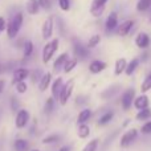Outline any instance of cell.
I'll use <instances>...</instances> for the list:
<instances>
[{"label": "cell", "mask_w": 151, "mask_h": 151, "mask_svg": "<svg viewBox=\"0 0 151 151\" xmlns=\"http://www.w3.org/2000/svg\"><path fill=\"white\" fill-rule=\"evenodd\" d=\"M23 21H24L23 12L15 13V16H13L9 23L7 24V29H5V31H7V36L9 37V39H15L19 35L21 27H23Z\"/></svg>", "instance_id": "obj_1"}, {"label": "cell", "mask_w": 151, "mask_h": 151, "mask_svg": "<svg viewBox=\"0 0 151 151\" xmlns=\"http://www.w3.org/2000/svg\"><path fill=\"white\" fill-rule=\"evenodd\" d=\"M58 49V39H53L52 41L47 42L42 48V63L45 65L49 64V61L52 60V57L55 56L56 50Z\"/></svg>", "instance_id": "obj_2"}, {"label": "cell", "mask_w": 151, "mask_h": 151, "mask_svg": "<svg viewBox=\"0 0 151 151\" xmlns=\"http://www.w3.org/2000/svg\"><path fill=\"white\" fill-rule=\"evenodd\" d=\"M73 89H74V80L73 78L69 80L66 83H64V88H63V90H61L60 97H58V101H60L61 105H66L68 99L70 98L72 93H73Z\"/></svg>", "instance_id": "obj_3"}, {"label": "cell", "mask_w": 151, "mask_h": 151, "mask_svg": "<svg viewBox=\"0 0 151 151\" xmlns=\"http://www.w3.org/2000/svg\"><path fill=\"white\" fill-rule=\"evenodd\" d=\"M29 119H31V115H29L28 110L20 109L17 113H16V117H15V126H16V129H24L27 125H28Z\"/></svg>", "instance_id": "obj_4"}, {"label": "cell", "mask_w": 151, "mask_h": 151, "mask_svg": "<svg viewBox=\"0 0 151 151\" xmlns=\"http://www.w3.org/2000/svg\"><path fill=\"white\" fill-rule=\"evenodd\" d=\"M134 97H135V89L129 88L125 93L122 94L121 98V104H122L123 110H129L131 107V104H134Z\"/></svg>", "instance_id": "obj_5"}, {"label": "cell", "mask_w": 151, "mask_h": 151, "mask_svg": "<svg viewBox=\"0 0 151 151\" xmlns=\"http://www.w3.org/2000/svg\"><path fill=\"white\" fill-rule=\"evenodd\" d=\"M53 31H55V20L53 17H48L47 20L44 21L41 28V33H42V39L44 40H49L53 35Z\"/></svg>", "instance_id": "obj_6"}, {"label": "cell", "mask_w": 151, "mask_h": 151, "mask_svg": "<svg viewBox=\"0 0 151 151\" xmlns=\"http://www.w3.org/2000/svg\"><path fill=\"white\" fill-rule=\"evenodd\" d=\"M137 135H138V131H137L135 129H130V130H127L122 135V138H121V147L130 146V145L137 139Z\"/></svg>", "instance_id": "obj_7"}, {"label": "cell", "mask_w": 151, "mask_h": 151, "mask_svg": "<svg viewBox=\"0 0 151 151\" xmlns=\"http://www.w3.org/2000/svg\"><path fill=\"white\" fill-rule=\"evenodd\" d=\"M107 0H93L90 7V13L94 17H99L105 11V5H106Z\"/></svg>", "instance_id": "obj_8"}, {"label": "cell", "mask_w": 151, "mask_h": 151, "mask_svg": "<svg viewBox=\"0 0 151 151\" xmlns=\"http://www.w3.org/2000/svg\"><path fill=\"white\" fill-rule=\"evenodd\" d=\"M29 70L27 68H17L15 72H13V76H12V85H16L19 82H23L25 81V78L29 77Z\"/></svg>", "instance_id": "obj_9"}, {"label": "cell", "mask_w": 151, "mask_h": 151, "mask_svg": "<svg viewBox=\"0 0 151 151\" xmlns=\"http://www.w3.org/2000/svg\"><path fill=\"white\" fill-rule=\"evenodd\" d=\"M73 50H74V55L76 58H86L89 56V49L88 47H85L83 44H81L80 41H74L73 45Z\"/></svg>", "instance_id": "obj_10"}, {"label": "cell", "mask_w": 151, "mask_h": 151, "mask_svg": "<svg viewBox=\"0 0 151 151\" xmlns=\"http://www.w3.org/2000/svg\"><path fill=\"white\" fill-rule=\"evenodd\" d=\"M68 60H69L68 53H61V55L55 60V63H53V70H55L56 73H58L60 70H63Z\"/></svg>", "instance_id": "obj_11"}, {"label": "cell", "mask_w": 151, "mask_h": 151, "mask_svg": "<svg viewBox=\"0 0 151 151\" xmlns=\"http://www.w3.org/2000/svg\"><path fill=\"white\" fill-rule=\"evenodd\" d=\"M106 66H107L106 63H104V61L94 60V61H91V63L89 64V72L93 73V74H98V73H101L102 70H105Z\"/></svg>", "instance_id": "obj_12"}, {"label": "cell", "mask_w": 151, "mask_h": 151, "mask_svg": "<svg viewBox=\"0 0 151 151\" xmlns=\"http://www.w3.org/2000/svg\"><path fill=\"white\" fill-rule=\"evenodd\" d=\"M64 88V83H63V77H57L55 81L52 82V97L55 99H58L61 94V90Z\"/></svg>", "instance_id": "obj_13"}, {"label": "cell", "mask_w": 151, "mask_h": 151, "mask_svg": "<svg viewBox=\"0 0 151 151\" xmlns=\"http://www.w3.org/2000/svg\"><path fill=\"white\" fill-rule=\"evenodd\" d=\"M135 44L138 48H141V49H146L147 47L150 45V37L147 33H145V32H141V33H138V36H137L135 39Z\"/></svg>", "instance_id": "obj_14"}, {"label": "cell", "mask_w": 151, "mask_h": 151, "mask_svg": "<svg viewBox=\"0 0 151 151\" xmlns=\"http://www.w3.org/2000/svg\"><path fill=\"white\" fill-rule=\"evenodd\" d=\"M133 27H134V21L133 20H126V21H123L119 27H118L117 32H118L119 36H127V35L131 32Z\"/></svg>", "instance_id": "obj_15"}, {"label": "cell", "mask_w": 151, "mask_h": 151, "mask_svg": "<svg viewBox=\"0 0 151 151\" xmlns=\"http://www.w3.org/2000/svg\"><path fill=\"white\" fill-rule=\"evenodd\" d=\"M107 31H114L118 27V15L115 12H111L106 19V23H105Z\"/></svg>", "instance_id": "obj_16"}, {"label": "cell", "mask_w": 151, "mask_h": 151, "mask_svg": "<svg viewBox=\"0 0 151 151\" xmlns=\"http://www.w3.org/2000/svg\"><path fill=\"white\" fill-rule=\"evenodd\" d=\"M50 85H52V73H49V72H48V73H45L41 78H40V81H39V89L41 91H45Z\"/></svg>", "instance_id": "obj_17"}, {"label": "cell", "mask_w": 151, "mask_h": 151, "mask_svg": "<svg viewBox=\"0 0 151 151\" xmlns=\"http://www.w3.org/2000/svg\"><path fill=\"white\" fill-rule=\"evenodd\" d=\"M149 97L146 96V94H142V96H139L138 98L134 99V106L137 107L138 110H143V109H147L149 107Z\"/></svg>", "instance_id": "obj_18"}, {"label": "cell", "mask_w": 151, "mask_h": 151, "mask_svg": "<svg viewBox=\"0 0 151 151\" xmlns=\"http://www.w3.org/2000/svg\"><path fill=\"white\" fill-rule=\"evenodd\" d=\"M25 8L29 15H37L40 12V9H41L39 4V0H27Z\"/></svg>", "instance_id": "obj_19"}, {"label": "cell", "mask_w": 151, "mask_h": 151, "mask_svg": "<svg viewBox=\"0 0 151 151\" xmlns=\"http://www.w3.org/2000/svg\"><path fill=\"white\" fill-rule=\"evenodd\" d=\"M126 66H127V63H126V58L121 57L115 61V66H114V74L115 76H121L123 72L126 70Z\"/></svg>", "instance_id": "obj_20"}, {"label": "cell", "mask_w": 151, "mask_h": 151, "mask_svg": "<svg viewBox=\"0 0 151 151\" xmlns=\"http://www.w3.org/2000/svg\"><path fill=\"white\" fill-rule=\"evenodd\" d=\"M13 149L15 151H28L29 150V142L27 139L19 138L13 142Z\"/></svg>", "instance_id": "obj_21"}, {"label": "cell", "mask_w": 151, "mask_h": 151, "mask_svg": "<svg viewBox=\"0 0 151 151\" xmlns=\"http://www.w3.org/2000/svg\"><path fill=\"white\" fill-rule=\"evenodd\" d=\"M90 117H91V110L90 109L81 110L80 114H78V117H77V123L78 125H85V123L90 119Z\"/></svg>", "instance_id": "obj_22"}, {"label": "cell", "mask_w": 151, "mask_h": 151, "mask_svg": "<svg viewBox=\"0 0 151 151\" xmlns=\"http://www.w3.org/2000/svg\"><path fill=\"white\" fill-rule=\"evenodd\" d=\"M119 90H121L119 85L110 86V88H107L106 90H104V93H102V98H111V97H114Z\"/></svg>", "instance_id": "obj_23"}, {"label": "cell", "mask_w": 151, "mask_h": 151, "mask_svg": "<svg viewBox=\"0 0 151 151\" xmlns=\"http://www.w3.org/2000/svg\"><path fill=\"white\" fill-rule=\"evenodd\" d=\"M77 135L81 139H86L90 135V127L88 125H78V130H77Z\"/></svg>", "instance_id": "obj_24"}, {"label": "cell", "mask_w": 151, "mask_h": 151, "mask_svg": "<svg viewBox=\"0 0 151 151\" xmlns=\"http://www.w3.org/2000/svg\"><path fill=\"white\" fill-rule=\"evenodd\" d=\"M138 65H139V60L138 58H133V60L130 61V63L127 64V66H126V70H125V73L127 74V76H131L134 73V72L137 70V68H138Z\"/></svg>", "instance_id": "obj_25"}, {"label": "cell", "mask_w": 151, "mask_h": 151, "mask_svg": "<svg viewBox=\"0 0 151 151\" xmlns=\"http://www.w3.org/2000/svg\"><path fill=\"white\" fill-rule=\"evenodd\" d=\"M61 137L58 135V134H50V135H47L42 138V143L44 145H53V143H57V142H60Z\"/></svg>", "instance_id": "obj_26"}, {"label": "cell", "mask_w": 151, "mask_h": 151, "mask_svg": "<svg viewBox=\"0 0 151 151\" xmlns=\"http://www.w3.org/2000/svg\"><path fill=\"white\" fill-rule=\"evenodd\" d=\"M33 50H35L33 42L29 41V40L24 42V47H23V55H24V57H29V56L33 53Z\"/></svg>", "instance_id": "obj_27"}, {"label": "cell", "mask_w": 151, "mask_h": 151, "mask_svg": "<svg viewBox=\"0 0 151 151\" xmlns=\"http://www.w3.org/2000/svg\"><path fill=\"white\" fill-rule=\"evenodd\" d=\"M113 117H114V111H107V113H105V114L98 119V125H99V126L107 125V123H109L110 121L113 119Z\"/></svg>", "instance_id": "obj_28"}, {"label": "cell", "mask_w": 151, "mask_h": 151, "mask_svg": "<svg viewBox=\"0 0 151 151\" xmlns=\"http://www.w3.org/2000/svg\"><path fill=\"white\" fill-rule=\"evenodd\" d=\"M77 64H78V60L76 57L74 58H69V60L66 61L65 66H64V72H65V73H70L76 66H77Z\"/></svg>", "instance_id": "obj_29"}, {"label": "cell", "mask_w": 151, "mask_h": 151, "mask_svg": "<svg viewBox=\"0 0 151 151\" xmlns=\"http://www.w3.org/2000/svg\"><path fill=\"white\" fill-rule=\"evenodd\" d=\"M99 42H101V36H99V35H93V36L89 39L86 47H88V49H93V48H96Z\"/></svg>", "instance_id": "obj_30"}, {"label": "cell", "mask_w": 151, "mask_h": 151, "mask_svg": "<svg viewBox=\"0 0 151 151\" xmlns=\"http://www.w3.org/2000/svg\"><path fill=\"white\" fill-rule=\"evenodd\" d=\"M55 104H56V99L53 98V97H49V98L47 99V102H45L44 111L47 113V114H50V113L53 111V109H55Z\"/></svg>", "instance_id": "obj_31"}, {"label": "cell", "mask_w": 151, "mask_h": 151, "mask_svg": "<svg viewBox=\"0 0 151 151\" xmlns=\"http://www.w3.org/2000/svg\"><path fill=\"white\" fill-rule=\"evenodd\" d=\"M151 117V109H143V110H139V113L137 114V119L138 121H146Z\"/></svg>", "instance_id": "obj_32"}, {"label": "cell", "mask_w": 151, "mask_h": 151, "mask_svg": "<svg viewBox=\"0 0 151 151\" xmlns=\"http://www.w3.org/2000/svg\"><path fill=\"white\" fill-rule=\"evenodd\" d=\"M98 145H99L98 139H91L89 143H86V146L82 149V151H97V149H98Z\"/></svg>", "instance_id": "obj_33"}, {"label": "cell", "mask_w": 151, "mask_h": 151, "mask_svg": "<svg viewBox=\"0 0 151 151\" xmlns=\"http://www.w3.org/2000/svg\"><path fill=\"white\" fill-rule=\"evenodd\" d=\"M151 7V0H139L137 4V11L142 12V11H147Z\"/></svg>", "instance_id": "obj_34"}, {"label": "cell", "mask_w": 151, "mask_h": 151, "mask_svg": "<svg viewBox=\"0 0 151 151\" xmlns=\"http://www.w3.org/2000/svg\"><path fill=\"white\" fill-rule=\"evenodd\" d=\"M150 89H151V73L145 78V81L142 82V86H141L142 93H146V91H149Z\"/></svg>", "instance_id": "obj_35"}, {"label": "cell", "mask_w": 151, "mask_h": 151, "mask_svg": "<svg viewBox=\"0 0 151 151\" xmlns=\"http://www.w3.org/2000/svg\"><path fill=\"white\" fill-rule=\"evenodd\" d=\"M57 1H58V7H60L61 11L68 12L70 9V1L69 0H57Z\"/></svg>", "instance_id": "obj_36"}, {"label": "cell", "mask_w": 151, "mask_h": 151, "mask_svg": "<svg viewBox=\"0 0 151 151\" xmlns=\"http://www.w3.org/2000/svg\"><path fill=\"white\" fill-rule=\"evenodd\" d=\"M15 88H16V91H17L19 94H24V93H27V89H28V85H27V83L23 81V82L16 83Z\"/></svg>", "instance_id": "obj_37"}, {"label": "cell", "mask_w": 151, "mask_h": 151, "mask_svg": "<svg viewBox=\"0 0 151 151\" xmlns=\"http://www.w3.org/2000/svg\"><path fill=\"white\" fill-rule=\"evenodd\" d=\"M40 8H42L44 11H49L52 7V0H39Z\"/></svg>", "instance_id": "obj_38"}, {"label": "cell", "mask_w": 151, "mask_h": 151, "mask_svg": "<svg viewBox=\"0 0 151 151\" xmlns=\"http://www.w3.org/2000/svg\"><path fill=\"white\" fill-rule=\"evenodd\" d=\"M141 131L143 134H151V121H149V122H146L143 126H142Z\"/></svg>", "instance_id": "obj_39"}, {"label": "cell", "mask_w": 151, "mask_h": 151, "mask_svg": "<svg viewBox=\"0 0 151 151\" xmlns=\"http://www.w3.org/2000/svg\"><path fill=\"white\" fill-rule=\"evenodd\" d=\"M7 29V23H5V19L3 17V16H0V33H1L3 31H5Z\"/></svg>", "instance_id": "obj_40"}, {"label": "cell", "mask_w": 151, "mask_h": 151, "mask_svg": "<svg viewBox=\"0 0 151 151\" xmlns=\"http://www.w3.org/2000/svg\"><path fill=\"white\" fill-rule=\"evenodd\" d=\"M11 102H12V110H13V111H16V113H17L19 110H20V107H19L17 101H16V98H15V97H13V98H11Z\"/></svg>", "instance_id": "obj_41"}, {"label": "cell", "mask_w": 151, "mask_h": 151, "mask_svg": "<svg viewBox=\"0 0 151 151\" xmlns=\"http://www.w3.org/2000/svg\"><path fill=\"white\" fill-rule=\"evenodd\" d=\"M4 88H5V81L4 80H0V94L4 91Z\"/></svg>", "instance_id": "obj_42"}, {"label": "cell", "mask_w": 151, "mask_h": 151, "mask_svg": "<svg viewBox=\"0 0 151 151\" xmlns=\"http://www.w3.org/2000/svg\"><path fill=\"white\" fill-rule=\"evenodd\" d=\"M58 151H70V146H63Z\"/></svg>", "instance_id": "obj_43"}, {"label": "cell", "mask_w": 151, "mask_h": 151, "mask_svg": "<svg viewBox=\"0 0 151 151\" xmlns=\"http://www.w3.org/2000/svg\"><path fill=\"white\" fill-rule=\"evenodd\" d=\"M0 73H3V65L0 64Z\"/></svg>", "instance_id": "obj_44"}, {"label": "cell", "mask_w": 151, "mask_h": 151, "mask_svg": "<svg viewBox=\"0 0 151 151\" xmlns=\"http://www.w3.org/2000/svg\"><path fill=\"white\" fill-rule=\"evenodd\" d=\"M31 151H40V150H37V149H33V150H31Z\"/></svg>", "instance_id": "obj_45"}, {"label": "cell", "mask_w": 151, "mask_h": 151, "mask_svg": "<svg viewBox=\"0 0 151 151\" xmlns=\"http://www.w3.org/2000/svg\"><path fill=\"white\" fill-rule=\"evenodd\" d=\"M150 21H151V19H150Z\"/></svg>", "instance_id": "obj_46"}]
</instances>
